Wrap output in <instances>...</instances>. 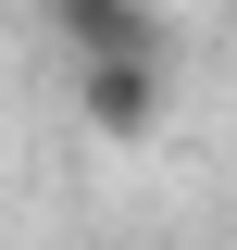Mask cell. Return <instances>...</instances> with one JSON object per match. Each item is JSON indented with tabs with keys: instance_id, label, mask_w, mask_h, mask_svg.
Returning <instances> with one entry per match:
<instances>
[{
	"instance_id": "6da1fadb",
	"label": "cell",
	"mask_w": 237,
	"mask_h": 250,
	"mask_svg": "<svg viewBox=\"0 0 237 250\" xmlns=\"http://www.w3.org/2000/svg\"><path fill=\"white\" fill-rule=\"evenodd\" d=\"M75 113H88V138H113V150H150L162 113H175L162 50H100V62H75Z\"/></svg>"
},
{
	"instance_id": "7a4b0ae2",
	"label": "cell",
	"mask_w": 237,
	"mask_h": 250,
	"mask_svg": "<svg viewBox=\"0 0 237 250\" xmlns=\"http://www.w3.org/2000/svg\"><path fill=\"white\" fill-rule=\"evenodd\" d=\"M38 25H50L75 62H100V50H162V13H150V0H38Z\"/></svg>"
}]
</instances>
